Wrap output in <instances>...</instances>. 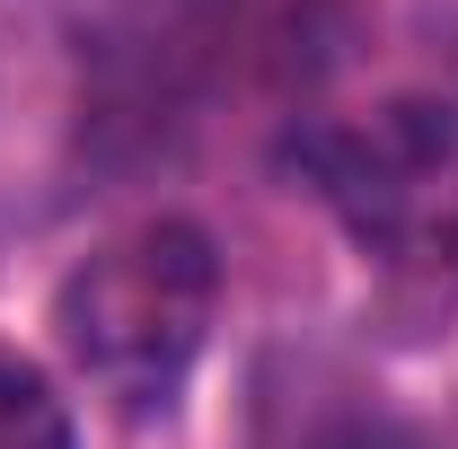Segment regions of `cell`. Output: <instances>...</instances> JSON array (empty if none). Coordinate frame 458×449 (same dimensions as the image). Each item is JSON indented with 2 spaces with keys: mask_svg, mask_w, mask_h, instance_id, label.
<instances>
[{
  "mask_svg": "<svg viewBox=\"0 0 458 449\" xmlns=\"http://www.w3.org/2000/svg\"><path fill=\"white\" fill-rule=\"evenodd\" d=\"M221 256L194 221H141L54 282V343L123 405H168L212 343Z\"/></svg>",
  "mask_w": 458,
  "mask_h": 449,
  "instance_id": "cell-1",
  "label": "cell"
},
{
  "mask_svg": "<svg viewBox=\"0 0 458 449\" xmlns=\"http://www.w3.org/2000/svg\"><path fill=\"white\" fill-rule=\"evenodd\" d=\"M0 449H80V423H71L62 388L9 343H0Z\"/></svg>",
  "mask_w": 458,
  "mask_h": 449,
  "instance_id": "cell-2",
  "label": "cell"
},
{
  "mask_svg": "<svg viewBox=\"0 0 458 449\" xmlns=\"http://www.w3.org/2000/svg\"><path fill=\"white\" fill-rule=\"evenodd\" d=\"M309 449H432L414 423H388V414H352V423H327Z\"/></svg>",
  "mask_w": 458,
  "mask_h": 449,
  "instance_id": "cell-3",
  "label": "cell"
},
{
  "mask_svg": "<svg viewBox=\"0 0 458 449\" xmlns=\"http://www.w3.org/2000/svg\"><path fill=\"white\" fill-rule=\"evenodd\" d=\"M414 247H432L441 265H458V176L441 185V203L423 212V229H414Z\"/></svg>",
  "mask_w": 458,
  "mask_h": 449,
  "instance_id": "cell-4",
  "label": "cell"
}]
</instances>
